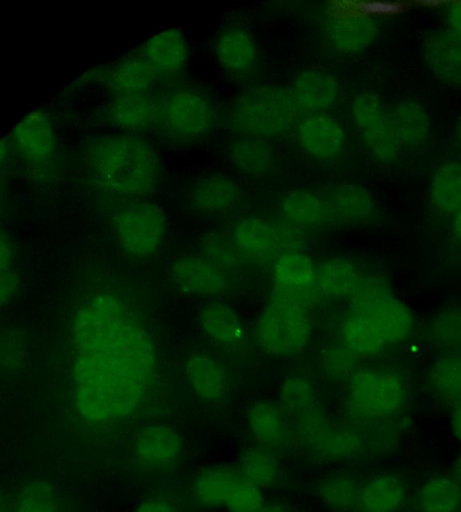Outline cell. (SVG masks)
<instances>
[{
	"instance_id": "cell-35",
	"label": "cell",
	"mask_w": 461,
	"mask_h": 512,
	"mask_svg": "<svg viewBox=\"0 0 461 512\" xmlns=\"http://www.w3.org/2000/svg\"><path fill=\"white\" fill-rule=\"evenodd\" d=\"M430 198L434 206L446 214H454L461 206V163L447 162L439 166L430 182Z\"/></svg>"
},
{
	"instance_id": "cell-4",
	"label": "cell",
	"mask_w": 461,
	"mask_h": 512,
	"mask_svg": "<svg viewBox=\"0 0 461 512\" xmlns=\"http://www.w3.org/2000/svg\"><path fill=\"white\" fill-rule=\"evenodd\" d=\"M299 108L291 93L272 85L244 89L231 110L233 127L247 135L267 138L290 130Z\"/></svg>"
},
{
	"instance_id": "cell-26",
	"label": "cell",
	"mask_w": 461,
	"mask_h": 512,
	"mask_svg": "<svg viewBox=\"0 0 461 512\" xmlns=\"http://www.w3.org/2000/svg\"><path fill=\"white\" fill-rule=\"evenodd\" d=\"M238 199V191L232 180L223 175H210L194 184L190 200L193 207L206 214L226 213Z\"/></svg>"
},
{
	"instance_id": "cell-22",
	"label": "cell",
	"mask_w": 461,
	"mask_h": 512,
	"mask_svg": "<svg viewBox=\"0 0 461 512\" xmlns=\"http://www.w3.org/2000/svg\"><path fill=\"white\" fill-rule=\"evenodd\" d=\"M107 86L114 97L151 92L157 77L149 65L135 52L119 61L107 77Z\"/></svg>"
},
{
	"instance_id": "cell-44",
	"label": "cell",
	"mask_w": 461,
	"mask_h": 512,
	"mask_svg": "<svg viewBox=\"0 0 461 512\" xmlns=\"http://www.w3.org/2000/svg\"><path fill=\"white\" fill-rule=\"evenodd\" d=\"M431 335L443 346L461 345V311L453 310L439 315L431 325Z\"/></svg>"
},
{
	"instance_id": "cell-5",
	"label": "cell",
	"mask_w": 461,
	"mask_h": 512,
	"mask_svg": "<svg viewBox=\"0 0 461 512\" xmlns=\"http://www.w3.org/2000/svg\"><path fill=\"white\" fill-rule=\"evenodd\" d=\"M405 398V383L396 372L365 369L350 380L346 408L353 421L371 423L396 415Z\"/></svg>"
},
{
	"instance_id": "cell-3",
	"label": "cell",
	"mask_w": 461,
	"mask_h": 512,
	"mask_svg": "<svg viewBox=\"0 0 461 512\" xmlns=\"http://www.w3.org/2000/svg\"><path fill=\"white\" fill-rule=\"evenodd\" d=\"M312 325L302 297L275 288L256 324V341L268 354L291 356L304 349Z\"/></svg>"
},
{
	"instance_id": "cell-48",
	"label": "cell",
	"mask_w": 461,
	"mask_h": 512,
	"mask_svg": "<svg viewBox=\"0 0 461 512\" xmlns=\"http://www.w3.org/2000/svg\"><path fill=\"white\" fill-rule=\"evenodd\" d=\"M448 29L461 39V2L452 4L448 9Z\"/></svg>"
},
{
	"instance_id": "cell-1",
	"label": "cell",
	"mask_w": 461,
	"mask_h": 512,
	"mask_svg": "<svg viewBox=\"0 0 461 512\" xmlns=\"http://www.w3.org/2000/svg\"><path fill=\"white\" fill-rule=\"evenodd\" d=\"M75 402L91 421L122 418L151 382L155 351L141 322L117 296L99 294L74 318Z\"/></svg>"
},
{
	"instance_id": "cell-39",
	"label": "cell",
	"mask_w": 461,
	"mask_h": 512,
	"mask_svg": "<svg viewBox=\"0 0 461 512\" xmlns=\"http://www.w3.org/2000/svg\"><path fill=\"white\" fill-rule=\"evenodd\" d=\"M430 383L441 398L461 403V356L439 359L431 369Z\"/></svg>"
},
{
	"instance_id": "cell-47",
	"label": "cell",
	"mask_w": 461,
	"mask_h": 512,
	"mask_svg": "<svg viewBox=\"0 0 461 512\" xmlns=\"http://www.w3.org/2000/svg\"><path fill=\"white\" fill-rule=\"evenodd\" d=\"M354 356L352 352L343 346V349L330 355L327 365L330 364V367H333L334 371H338V373H346L352 367Z\"/></svg>"
},
{
	"instance_id": "cell-15",
	"label": "cell",
	"mask_w": 461,
	"mask_h": 512,
	"mask_svg": "<svg viewBox=\"0 0 461 512\" xmlns=\"http://www.w3.org/2000/svg\"><path fill=\"white\" fill-rule=\"evenodd\" d=\"M297 138L309 155L322 160L338 157L346 145V133L340 123L326 114H311L297 127Z\"/></svg>"
},
{
	"instance_id": "cell-11",
	"label": "cell",
	"mask_w": 461,
	"mask_h": 512,
	"mask_svg": "<svg viewBox=\"0 0 461 512\" xmlns=\"http://www.w3.org/2000/svg\"><path fill=\"white\" fill-rule=\"evenodd\" d=\"M231 239L238 257L266 260L287 243V231L267 219L250 216L235 224Z\"/></svg>"
},
{
	"instance_id": "cell-53",
	"label": "cell",
	"mask_w": 461,
	"mask_h": 512,
	"mask_svg": "<svg viewBox=\"0 0 461 512\" xmlns=\"http://www.w3.org/2000/svg\"><path fill=\"white\" fill-rule=\"evenodd\" d=\"M453 471H454V479L459 482L461 485V450L459 454L457 455V458L455 460V463L453 465Z\"/></svg>"
},
{
	"instance_id": "cell-37",
	"label": "cell",
	"mask_w": 461,
	"mask_h": 512,
	"mask_svg": "<svg viewBox=\"0 0 461 512\" xmlns=\"http://www.w3.org/2000/svg\"><path fill=\"white\" fill-rule=\"evenodd\" d=\"M312 448L325 459H347L362 448L361 438L348 429H327L311 441Z\"/></svg>"
},
{
	"instance_id": "cell-38",
	"label": "cell",
	"mask_w": 461,
	"mask_h": 512,
	"mask_svg": "<svg viewBox=\"0 0 461 512\" xmlns=\"http://www.w3.org/2000/svg\"><path fill=\"white\" fill-rule=\"evenodd\" d=\"M361 489L358 481L346 472L333 473L319 485L320 497L337 509L357 506Z\"/></svg>"
},
{
	"instance_id": "cell-29",
	"label": "cell",
	"mask_w": 461,
	"mask_h": 512,
	"mask_svg": "<svg viewBox=\"0 0 461 512\" xmlns=\"http://www.w3.org/2000/svg\"><path fill=\"white\" fill-rule=\"evenodd\" d=\"M405 495L401 479L393 474H381L362 487L357 506L361 512H396Z\"/></svg>"
},
{
	"instance_id": "cell-51",
	"label": "cell",
	"mask_w": 461,
	"mask_h": 512,
	"mask_svg": "<svg viewBox=\"0 0 461 512\" xmlns=\"http://www.w3.org/2000/svg\"><path fill=\"white\" fill-rule=\"evenodd\" d=\"M453 230L455 235L461 240V206L453 214Z\"/></svg>"
},
{
	"instance_id": "cell-18",
	"label": "cell",
	"mask_w": 461,
	"mask_h": 512,
	"mask_svg": "<svg viewBox=\"0 0 461 512\" xmlns=\"http://www.w3.org/2000/svg\"><path fill=\"white\" fill-rule=\"evenodd\" d=\"M291 94L299 109L310 115L324 114L338 103L341 86L333 75L310 69L295 78Z\"/></svg>"
},
{
	"instance_id": "cell-20",
	"label": "cell",
	"mask_w": 461,
	"mask_h": 512,
	"mask_svg": "<svg viewBox=\"0 0 461 512\" xmlns=\"http://www.w3.org/2000/svg\"><path fill=\"white\" fill-rule=\"evenodd\" d=\"M141 462L153 468H168L181 456V439L171 428L158 425L143 429L135 442Z\"/></svg>"
},
{
	"instance_id": "cell-30",
	"label": "cell",
	"mask_w": 461,
	"mask_h": 512,
	"mask_svg": "<svg viewBox=\"0 0 461 512\" xmlns=\"http://www.w3.org/2000/svg\"><path fill=\"white\" fill-rule=\"evenodd\" d=\"M362 282L357 268L348 260L333 258L317 269L316 284L320 291L336 299H352Z\"/></svg>"
},
{
	"instance_id": "cell-14",
	"label": "cell",
	"mask_w": 461,
	"mask_h": 512,
	"mask_svg": "<svg viewBox=\"0 0 461 512\" xmlns=\"http://www.w3.org/2000/svg\"><path fill=\"white\" fill-rule=\"evenodd\" d=\"M279 207L286 221L295 228L321 230L340 224L328 200L311 190L288 191Z\"/></svg>"
},
{
	"instance_id": "cell-32",
	"label": "cell",
	"mask_w": 461,
	"mask_h": 512,
	"mask_svg": "<svg viewBox=\"0 0 461 512\" xmlns=\"http://www.w3.org/2000/svg\"><path fill=\"white\" fill-rule=\"evenodd\" d=\"M249 429L263 447H277L284 443L288 428L280 409L271 402L254 404L248 413Z\"/></svg>"
},
{
	"instance_id": "cell-46",
	"label": "cell",
	"mask_w": 461,
	"mask_h": 512,
	"mask_svg": "<svg viewBox=\"0 0 461 512\" xmlns=\"http://www.w3.org/2000/svg\"><path fill=\"white\" fill-rule=\"evenodd\" d=\"M5 235L1 237V302L9 301L16 292L17 275L15 272L13 247Z\"/></svg>"
},
{
	"instance_id": "cell-13",
	"label": "cell",
	"mask_w": 461,
	"mask_h": 512,
	"mask_svg": "<svg viewBox=\"0 0 461 512\" xmlns=\"http://www.w3.org/2000/svg\"><path fill=\"white\" fill-rule=\"evenodd\" d=\"M109 123L130 132L161 129L162 96L151 92L115 97L106 110Z\"/></svg>"
},
{
	"instance_id": "cell-19",
	"label": "cell",
	"mask_w": 461,
	"mask_h": 512,
	"mask_svg": "<svg viewBox=\"0 0 461 512\" xmlns=\"http://www.w3.org/2000/svg\"><path fill=\"white\" fill-rule=\"evenodd\" d=\"M215 54L220 66L235 76L252 71L258 56L253 37L241 27H230L220 33L215 43Z\"/></svg>"
},
{
	"instance_id": "cell-31",
	"label": "cell",
	"mask_w": 461,
	"mask_h": 512,
	"mask_svg": "<svg viewBox=\"0 0 461 512\" xmlns=\"http://www.w3.org/2000/svg\"><path fill=\"white\" fill-rule=\"evenodd\" d=\"M243 478L240 468L233 466L207 468L195 482V496L206 506L226 505L234 487Z\"/></svg>"
},
{
	"instance_id": "cell-27",
	"label": "cell",
	"mask_w": 461,
	"mask_h": 512,
	"mask_svg": "<svg viewBox=\"0 0 461 512\" xmlns=\"http://www.w3.org/2000/svg\"><path fill=\"white\" fill-rule=\"evenodd\" d=\"M376 25L364 15L345 16L336 19L329 28L332 46L343 54H355L366 50L376 36Z\"/></svg>"
},
{
	"instance_id": "cell-28",
	"label": "cell",
	"mask_w": 461,
	"mask_h": 512,
	"mask_svg": "<svg viewBox=\"0 0 461 512\" xmlns=\"http://www.w3.org/2000/svg\"><path fill=\"white\" fill-rule=\"evenodd\" d=\"M340 224H361L368 221L374 212V201L370 192L355 183L337 185L328 197Z\"/></svg>"
},
{
	"instance_id": "cell-23",
	"label": "cell",
	"mask_w": 461,
	"mask_h": 512,
	"mask_svg": "<svg viewBox=\"0 0 461 512\" xmlns=\"http://www.w3.org/2000/svg\"><path fill=\"white\" fill-rule=\"evenodd\" d=\"M273 275L275 288L303 298L316 284L317 269L307 255L300 252H285L277 258Z\"/></svg>"
},
{
	"instance_id": "cell-54",
	"label": "cell",
	"mask_w": 461,
	"mask_h": 512,
	"mask_svg": "<svg viewBox=\"0 0 461 512\" xmlns=\"http://www.w3.org/2000/svg\"><path fill=\"white\" fill-rule=\"evenodd\" d=\"M456 136H457L458 142L461 144V117L459 118L458 123H457Z\"/></svg>"
},
{
	"instance_id": "cell-41",
	"label": "cell",
	"mask_w": 461,
	"mask_h": 512,
	"mask_svg": "<svg viewBox=\"0 0 461 512\" xmlns=\"http://www.w3.org/2000/svg\"><path fill=\"white\" fill-rule=\"evenodd\" d=\"M239 468L243 477L258 487L273 484L279 474L275 458L264 449L248 451Z\"/></svg>"
},
{
	"instance_id": "cell-16",
	"label": "cell",
	"mask_w": 461,
	"mask_h": 512,
	"mask_svg": "<svg viewBox=\"0 0 461 512\" xmlns=\"http://www.w3.org/2000/svg\"><path fill=\"white\" fill-rule=\"evenodd\" d=\"M170 274L180 290L193 295H217L228 286L224 271L205 257H180L172 263Z\"/></svg>"
},
{
	"instance_id": "cell-7",
	"label": "cell",
	"mask_w": 461,
	"mask_h": 512,
	"mask_svg": "<svg viewBox=\"0 0 461 512\" xmlns=\"http://www.w3.org/2000/svg\"><path fill=\"white\" fill-rule=\"evenodd\" d=\"M214 123V110L209 100L189 88H177L162 96L161 129L180 139H193L207 134Z\"/></svg>"
},
{
	"instance_id": "cell-42",
	"label": "cell",
	"mask_w": 461,
	"mask_h": 512,
	"mask_svg": "<svg viewBox=\"0 0 461 512\" xmlns=\"http://www.w3.org/2000/svg\"><path fill=\"white\" fill-rule=\"evenodd\" d=\"M55 495L45 482L28 484L17 497L13 512H55Z\"/></svg>"
},
{
	"instance_id": "cell-43",
	"label": "cell",
	"mask_w": 461,
	"mask_h": 512,
	"mask_svg": "<svg viewBox=\"0 0 461 512\" xmlns=\"http://www.w3.org/2000/svg\"><path fill=\"white\" fill-rule=\"evenodd\" d=\"M264 505L260 488L245 478L234 487L226 503L229 512H260Z\"/></svg>"
},
{
	"instance_id": "cell-8",
	"label": "cell",
	"mask_w": 461,
	"mask_h": 512,
	"mask_svg": "<svg viewBox=\"0 0 461 512\" xmlns=\"http://www.w3.org/2000/svg\"><path fill=\"white\" fill-rule=\"evenodd\" d=\"M115 227L121 244L129 253L147 257L154 254L162 242L165 216L157 205L135 202L117 213Z\"/></svg>"
},
{
	"instance_id": "cell-24",
	"label": "cell",
	"mask_w": 461,
	"mask_h": 512,
	"mask_svg": "<svg viewBox=\"0 0 461 512\" xmlns=\"http://www.w3.org/2000/svg\"><path fill=\"white\" fill-rule=\"evenodd\" d=\"M388 112L394 135L400 146L417 147L427 140L430 121L420 103L414 100H402Z\"/></svg>"
},
{
	"instance_id": "cell-17",
	"label": "cell",
	"mask_w": 461,
	"mask_h": 512,
	"mask_svg": "<svg viewBox=\"0 0 461 512\" xmlns=\"http://www.w3.org/2000/svg\"><path fill=\"white\" fill-rule=\"evenodd\" d=\"M428 68L442 82L461 87V39L448 28L429 33L423 42Z\"/></svg>"
},
{
	"instance_id": "cell-40",
	"label": "cell",
	"mask_w": 461,
	"mask_h": 512,
	"mask_svg": "<svg viewBox=\"0 0 461 512\" xmlns=\"http://www.w3.org/2000/svg\"><path fill=\"white\" fill-rule=\"evenodd\" d=\"M280 399L298 419L319 410L314 387L299 376L290 377L283 382L280 388Z\"/></svg>"
},
{
	"instance_id": "cell-50",
	"label": "cell",
	"mask_w": 461,
	"mask_h": 512,
	"mask_svg": "<svg viewBox=\"0 0 461 512\" xmlns=\"http://www.w3.org/2000/svg\"><path fill=\"white\" fill-rule=\"evenodd\" d=\"M451 429L453 435L461 441V403L455 405L451 414Z\"/></svg>"
},
{
	"instance_id": "cell-6",
	"label": "cell",
	"mask_w": 461,
	"mask_h": 512,
	"mask_svg": "<svg viewBox=\"0 0 461 512\" xmlns=\"http://www.w3.org/2000/svg\"><path fill=\"white\" fill-rule=\"evenodd\" d=\"M350 312L369 320L387 346L405 340L413 328L410 309L384 287L373 282H361L351 299Z\"/></svg>"
},
{
	"instance_id": "cell-2",
	"label": "cell",
	"mask_w": 461,
	"mask_h": 512,
	"mask_svg": "<svg viewBox=\"0 0 461 512\" xmlns=\"http://www.w3.org/2000/svg\"><path fill=\"white\" fill-rule=\"evenodd\" d=\"M86 160L95 181L120 195L149 194L160 175L156 151L133 135H103L93 140Z\"/></svg>"
},
{
	"instance_id": "cell-10",
	"label": "cell",
	"mask_w": 461,
	"mask_h": 512,
	"mask_svg": "<svg viewBox=\"0 0 461 512\" xmlns=\"http://www.w3.org/2000/svg\"><path fill=\"white\" fill-rule=\"evenodd\" d=\"M10 145L27 165L34 168L49 164L57 153V140L50 119L33 112L25 116L12 130Z\"/></svg>"
},
{
	"instance_id": "cell-52",
	"label": "cell",
	"mask_w": 461,
	"mask_h": 512,
	"mask_svg": "<svg viewBox=\"0 0 461 512\" xmlns=\"http://www.w3.org/2000/svg\"><path fill=\"white\" fill-rule=\"evenodd\" d=\"M260 512H290L284 505L278 503H269L263 506Z\"/></svg>"
},
{
	"instance_id": "cell-9",
	"label": "cell",
	"mask_w": 461,
	"mask_h": 512,
	"mask_svg": "<svg viewBox=\"0 0 461 512\" xmlns=\"http://www.w3.org/2000/svg\"><path fill=\"white\" fill-rule=\"evenodd\" d=\"M351 114L363 141L382 161L394 160L400 145L394 135L389 112L372 92L358 93L351 103Z\"/></svg>"
},
{
	"instance_id": "cell-34",
	"label": "cell",
	"mask_w": 461,
	"mask_h": 512,
	"mask_svg": "<svg viewBox=\"0 0 461 512\" xmlns=\"http://www.w3.org/2000/svg\"><path fill=\"white\" fill-rule=\"evenodd\" d=\"M343 346L354 355L377 354L386 346L379 331L365 317L349 312L340 327Z\"/></svg>"
},
{
	"instance_id": "cell-21",
	"label": "cell",
	"mask_w": 461,
	"mask_h": 512,
	"mask_svg": "<svg viewBox=\"0 0 461 512\" xmlns=\"http://www.w3.org/2000/svg\"><path fill=\"white\" fill-rule=\"evenodd\" d=\"M184 376L200 398L216 402L229 393V378L223 367L209 356L196 354L187 359Z\"/></svg>"
},
{
	"instance_id": "cell-25",
	"label": "cell",
	"mask_w": 461,
	"mask_h": 512,
	"mask_svg": "<svg viewBox=\"0 0 461 512\" xmlns=\"http://www.w3.org/2000/svg\"><path fill=\"white\" fill-rule=\"evenodd\" d=\"M202 331L216 343L235 347L244 340V327L236 312L228 305L212 302L204 306L198 314Z\"/></svg>"
},
{
	"instance_id": "cell-33",
	"label": "cell",
	"mask_w": 461,
	"mask_h": 512,
	"mask_svg": "<svg viewBox=\"0 0 461 512\" xmlns=\"http://www.w3.org/2000/svg\"><path fill=\"white\" fill-rule=\"evenodd\" d=\"M232 163L247 175H261L273 165V149L266 138L246 135L230 148Z\"/></svg>"
},
{
	"instance_id": "cell-36",
	"label": "cell",
	"mask_w": 461,
	"mask_h": 512,
	"mask_svg": "<svg viewBox=\"0 0 461 512\" xmlns=\"http://www.w3.org/2000/svg\"><path fill=\"white\" fill-rule=\"evenodd\" d=\"M420 512H458L461 485L453 478L436 476L424 483L418 495Z\"/></svg>"
},
{
	"instance_id": "cell-45",
	"label": "cell",
	"mask_w": 461,
	"mask_h": 512,
	"mask_svg": "<svg viewBox=\"0 0 461 512\" xmlns=\"http://www.w3.org/2000/svg\"><path fill=\"white\" fill-rule=\"evenodd\" d=\"M205 258L220 268L222 271L231 269L238 257L231 237L221 234H213L207 237L203 244Z\"/></svg>"
},
{
	"instance_id": "cell-49",
	"label": "cell",
	"mask_w": 461,
	"mask_h": 512,
	"mask_svg": "<svg viewBox=\"0 0 461 512\" xmlns=\"http://www.w3.org/2000/svg\"><path fill=\"white\" fill-rule=\"evenodd\" d=\"M135 512H174L165 502L160 500H148L138 506Z\"/></svg>"
},
{
	"instance_id": "cell-12",
	"label": "cell",
	"mask_w": 461,
	"mask_h": 512,
	"mask_svg": "<svg viewBox=\"0 0 461 512\" xmlns=\"http://www.w3.org/2000/svg\"><path fill=\"white\" fill-rule=\"evenodd\" d=\"M136 53L149 65L157 79L170 78L186 66L189 47L181 30L168 28L148 38Z\"/></svg>"
}]
</instances>
